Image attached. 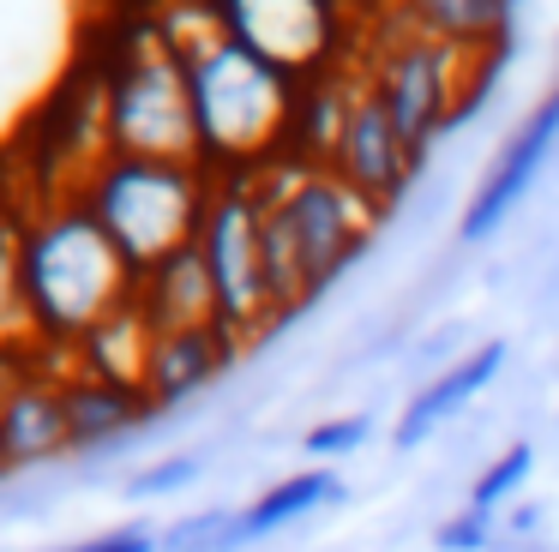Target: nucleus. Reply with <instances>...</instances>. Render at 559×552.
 Masks as SVG:
<instances>
[{"instance_id": "6ab92c4d", "label": "nucleus", "mask_w": 559, "mask_h": 552, "mask_svg": "<svg viewBox=\"0 0 559 552\" xmlns=\"http://www.w3.org/2000/svg\"><path fill=\"white\" fill-rule=\"evenodd\" d=\"M0 348H37L25 295H19V223L7 216H0Z\"/></svg>"}, {"instance_id": "ddd939ff", "label": "nucleus", "mask_w": 559, "mask_h": 552, "mask_svg": "<svg viewBox=\"0 0 559 552\" xmlns=\"http://www.w3.org/2000/svg\"><path fill=\"white\" fill-rule=\"evenodd\" d=\"M241 360V343L223 336L217 324H199V331H157L145 360V396L151 408H175L187 396H199L223 367Z\"/></svg>"}, {"instance_id": "6e6552de", "label": "nucleus", "mask_w": 559, "mask_h": 552, "mask_svg": "<svg viewBox=\"0 0 559 552\" xmlns=\"http://www.w3.org/2000/svg\"><path fill=\"white\" fill-rule=\"evenodd\" d=\"M211 7H217V24L229 43H241L265 67L289 72L295 84L343 67L349 31L361 24L337 0H211Z\"/></svg>"}, {"instance_id": "dca6fc26", "label": "nucleus", "mask_w": 559, "mask_h": 552, "mask_svg": "<svg viewBox=\"0 0 559 552\" xmlns=\"http://www.w3.org/2000/svg\"><path fill=\"white\" fill-rule=\"evenodd\" d=\"M151 343H157L151 319L133 307V300H127V307L109 312V319H103L67 360H73V372H91V379H109V384H133V391H145Z\"/></svg>"}, {"instance_id": "aec40b11", "label": "nucleus", "mask_w": 559, "mask_h": 552, "mask_svg": "<svg viewBox=\"0 0 559 552\" xmlns=\"http://www.w3.org/2000/svg\"><path fill=\"white\" fill-rule=\"evenodd\" d=\"M530 475H535V444H523V439H518V444H506V451H499L493 463H487L481 475H475L469 504H475V511H493V516H499V504H506Z\"/></svg>"}, {"instance_id": "7ed1b4c3", "label": "nucleus", "mask_w": 559, "mask_h": 552, "mask_svg": "<svg viewBox=\"0 0 559 552\" xmlns=\"http://www.w3.org/2000/svg\"><path fill=\"white\" fill-rule=\"evenodd\" d=\"M73 199L97 216V228L133 264V276H145L199 240V223H205V204H211V175L199 163H151V156L103 151Z\"/></svg>"}, {"instance_id": "f03ea898", "label": "nucleus", "mask_w": 559, "mask_h": 552, "mask_svg": "<svg viewBox=\"0 0 559 552\" xmlns=\"http://www.w3.org/2000/svg\"><path fill=\"white\" fill-rule=\"evenodd\" d=\"M187 96H193L199 168L205 175H259L265 163L289 156L295 96L301 84L289 72L265 67L241 43H211L187 60Z\"/></svg>"}, {"instance_id": "9b49d317", "label": "nucleus", "mask_w": 559, "mask_h": 552, "mask_svg": "<svg viewBox=\"0 0 559 552\" xmlns=\"http://www.w3.org/2000/svg\"><path fill=\"white\" fill-rule=\"evenodd\" d=\"M67 451H73V432H67L61 372L37 367L7 403H0V475L55 463V456H67Z\"/></svg>"}, {"instance_id": "4468645a", "label": "nucleus", "mask_w": 559, "mask_h": 552, "mask_svg": "<svg viewBox=\"0 0 559 552\" xmlns=\"http://www.w3.org/2000/svg\"><path fill=\"white\" fill-rule=\"evenodd\" d=\"M61 403H67V432H73V451H97V444L127 439L133 427H145L157 408H151L145 391L133 384H109L91 379V372L61 367Z\"/></svg>"}, {"instance_id": "39448f33", "label": "nucleus", "mask_w": 559, "mask_h": 552, "mask_svg": "<svg viewBox=\"0 0 559 552\" xmlns=\"http://www.w3.org/2000/svg\"><path fill=\"white\" fill-rule=\"evenodd\" d=\"M103 151L115 156H151V163H199L193 132V96L187 67L145 31V43L127 48L115 72L103 79Z\"/></svg>"}, {"instance_id": "20e7f679", "label": "nucleus", "mask_w": 559, "mask_h": 552, "mask_svg": "<svg viewBox=\"0 0 559 552\" xmlns=\"http://www.w3.org/2000/svg\"><path fill=\"white\" fill-rule=\"evenodd\" d=\"M193 247L205 259L211 295H217L223 336L247 348L271 324H283L265 283V192H259V175H211V204Z\"/></svg>"}, {"instance_id": "a211bd4d", "label": "nucleus", "mask_w": 559, "mask_h": 552, "mask_svg": "<svg viewBox=\"0 0 559 552\" xmlns=\"http://www.w3.org/2000/svg\"><path fill=\"white\" fill-rule=\"evenodd\" d=\"M511 0H391L385 19H397L403 31L439 36V43H463V48H487L493 31L506 24Z\"/></svg>"}, {"instance_id": "412c9836", "label": "nucleus", "mask_w": 559, "mask_h": 552, "mask_svg": "<svg viewBox=\"0 0 559 552\" xmlns=\"http://www.w3.org/2000/svg\"><path fill=\"white\" fill-rule=\"evenodd\" d=\"M199 468H205V456H193V451L163 456V463L139 468V475L127 480V499H169V492L193 487V480H199Z\"/></svg>"}, {"instance_id": "b1692460", "label": "nucleus", "mask_w": 559, "mask_h": 552, "mask_svg": "<svg viewBox=\"0 0 559 552\" xmlns=\"http://www.w3.org/2000/svg\"><path fill=\"white\" fill-rule=\"evenodd\" d=\"M367 427H373V420L367 415H337V420H319V427H307V439H301V451L313 456L319 468L331 463V456H349L355 444L367 439Z\"/></svg>"}, {"instance_id": "2eb2a0df", "label": "nucleus", "mask_w": 559, "mask_h": 552, "mask_svg": "<svg viewBox=\"0 0 559 552\" xmlns=\"http://www.w3.org/2000/svg\"><path fill=\"white\" fill-rule=\"evenodd\" d=\"M133 307L151 319V331H199V324H217V295H211V276L199 247L163 259L157 271L139 276Z\"/></svg>"}, {"instance_id": "0eeeda50", "label": "nucleus", "mask_w": 559, "mask_h": 552, "mask_svg": "<svg viewBox=\"0 0 559 552\" xmlns=\"http://www.w3.org/2000/svg\"><path fill=\"white\" fill-rule=\"evenodd\" d=\"M475 55H481V48L439 43V36H421V31H403L397 24V31H379L373 43H367L361 72H367V84H373V96L391 108L397 132L427 156L439 132L457 120L463 84L475 79Z\"/></svg>"}, {"instance_id": "9d476101", "label": "nucleus", "mask_w": 559, "mask_h": 552, "mask_svg": "<svg viewBox=\"0 0 559 552\" xmlns=\"http://www.w3.org/2000/svg\"><path fill=\"white\" fill-rule=\"evenodd\" d=\"M325 168H337V175L349 180L355 192H367L379 211H391V204L403 199V187L415 180V168H421V151L397 132L391 108L373 96L367 79H361V96H355L349 120H343V139H337V151H331Z\"/></svg>"}, {"instance_id": "f257e3e1", "label": "nucleus", "mask_w": 559, "mask_h": 552, "mask_svg": "<svg viewBox=\"0 0 559 552\" xmlns=\"http://www.w3.org/2000/svg\"><path fill=\"white\" fill-rule=\"evenodd\" d=\"M139 276L79 199H55L19 223V295L37 348L73 355L109 312L133 300Z\"/></svg>"}, {"instance_id": "f8f14e48", "label": "nucleus", "mask_w": 559, "mask_h": 552, "mask_svg": "<svg viewBox=\"0 0 559 552\" xmlns=\"http://www.w3.org/2000/svg\"><path fill=\"white\" fill-rule=\"evenodd\" d=\"M499 367H506V343H499V336L481 348H469V355H457L439 379H427L421 391L409 396V408H403L397 427H391V444H397V451H421L451 415H463V408L499 379Z\"/></svg>"}, {"instance_id": "393cba45", "label": "nucleus", "mask_w": 559, "mask_h": 552, "mask_svg": "<svg viewBox=\"0 0 559 552\" xmlns=\"http://www.w3.org/2000/svg\"><path fill=\"white\" fill-rule=\"evenodd\" d=\"M67 552H163V540L133 523V528H109V535H97V540H79V547H67Z\"/></svg>"}, {"instance_id": "4be33fe9", "label": "nucleus", "mask_w": 559, "mask_h": 552, "mask_svg": "<svg viewBox=\"0 0 559 552\" xmlns=\"http://www.w3.org/2000/svg\"><path fill=\"white\" fill-rule=\"evenodd\" d=\"M499 540V516L493 511H475V504H463L457 516H445V523L433 528V547L439 552H487Z\"/></svg>"}, {"instance_id": "1a4fd4ad", "label": "nucleus", "mask_w": 559, "mask_h": 552, "mask_svg": "<svg viewBox=\"0 0 559 552\" xmlns=\"http://www.w3.org/2000/svg\"><path fill=\"white\" fill-rule=\"evenodd\" d=\"M554 144H559V84L530 108V115H523V127L499 144V156L487 163L481 187H475L469 211H463V223H457V240H469V247H475V240L493 235V228L506 223L523 199H530V187L542 180Z\"/></svg>"}, {"instance_id": "5701e85b", "label": "nucleus", "mask_w": 559, "mask_h": 552, "mask_svg": "<svg viewBox=\"0 0 559 552\" xmlns=\"http://www.w3.org/2000/svg\"><path fill=\"white\" fill-rule=\"evenodd\" d=\"M229 528L235 511H199L163 535V552H229Z\"/></svg>"}, {"instance_id": "423d86ee", "label": "nucleus", "mask_w": 559, "mask_h": 552, "mask_svg": "<svg viewBox=\"0 0 559 552\" xmlns=\"http://www.w3.org/2000/svg\"><path fill=\"white\" fill-rule=\"evenodd\" d=\"M259 192H265V204L283 216V228H289L295 247H301L313 295L325 283H337V276L361 259L367 235H373L379 216H385L367 192H355L337 168L301 163V156H277V163L259 168Z\"/></svg>"}, {"instance_id": "f3484780", "label": "nucleus", "mask_w": 559, "mask_h": 552, "mask_svg": "<svg viewBox=\"0 0 559 552\" xmlns=\"http://www.w3.org/2000/svg\"><path fill=\"white\" fill-rule=\"evenodd\" d=\"M331 499H343L337 468H301V475L277 480V487H265L253 504H247V511H235L229 552H235V547H247V540L277 535V528H289V523H301L307 511H319V504H331Z\"/></svg>"}]
</instances>
